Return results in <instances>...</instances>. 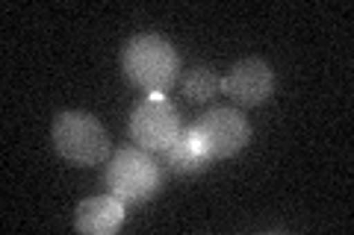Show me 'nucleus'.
I'll list each match as a JSON object with an SVG mask.
<instances>
[{
  "label": "nucleus",
  "instance_id": "nucleus-1",
  "mask_svg": "<svg viewBox=\"0 0 354 235\" xmlns=\"http://www.w3.org/2000/svg\"><path fill=\"white\" fill-rule=\"evenodd\" d=\"M121 68L124 76L145 88L148 94L153 92H169L177 83V71H180V56H177L174 44L169 39L157 36V32H142V36H133L124 50H121Z\"/></svg>",
  "mask_w": 354,
  "mask_h": 235
},
{
  "label": "nucleus",
  "instance_id": "nucleus-2",
  "mask_svg": "<svg viewBox=\"0 0 354 235\" xmlns=\"http://www.w3.org/2000/svg\"><path fill=\"white\" fill-rule=\"evenodd\" d=\"M53 147L71 165H101L109 156V136L104 124L88 112H59L50 130Z\"/></svg>",
  "mask_w": 354,
  "mask_h": 235
},
{
  "label": "nucleus",
  "instance_id": "nucleus-3",
  "mask_svg": "<svg viewBox=\"0 0 354 235\" xmlns=\"http://www.w3.org/2000/svg\"><path fill=\"white\" fill-rule=\"evenodd\" d=\"M104 185L115 194L124 206L145 203L162 185V171L153 156L142 147H121L106 165Z\"/></svg>",
  "mask_w": 354,
  "mask_h": 235
},
{
  "label": "nucleus",
  "instance_id": "nucleus-4",
  "mask_svg": "<svg viewBox=\"0 0 354 235\" xmlns=\"http://www.w3.org/2000/svg\"><path fill=\"white\" fill-rule=\"evenodd\" d=\"M180 130V115L160 92L148 94L130 115V139L148 153H165Z\"/></svg>",
  "mask_w": 354,
  "mask_h": 235
},
{
  "label": "nucleus",
  "instance_id": "nucleus-5",
  "mask_svg": "<svg viewBox=\"0 0 354 235\" xmlns=\"http://www.w3.org/2000/svg\"><path fill=\"white\" fill-rule=\"evenodd\" d=\"M192 127H195L198 136H201L204 150L213 162L216 159H230V156H236L251 141L248 118L236 109H225V106L209 109Z\"/></svg>",
  "mask_w": 354,
  "mask_h": 235
},
{
  "label": "nucleus",
  "instance_id": "nucleus-6",
  "mask_svg": "<svg viewBox=\"0 0 354 235\" xmlns=\"http://www.w3.org/2000/svg\"><path fill=\"white\" fill-rule=\"evenodd\" d=\"M225 94L239 106H260L274 92V68L260 56L239 59L221 80Z\"/></svg>",
  "mask_w": 354,
  "mask_h": 235
},
{
  "label": "nucleus",
  "instance_id": "nucleus-7",
  "mask_svg": "<svg viewBox=\"0 0 354 235\" xmlns=\"http://www.w3.org/2000/svg\"><path fill=\"white\" fill-rule=\"evenodd\" d=\"M127 209L115 194H97L83 200L74 212V227L77 232L86 235H109L124 223Z\"/></svg>",
  "mask_w": 354,
  "mask_h": 235
},
{
  "label": "nucleus",
  "instance_id": "nucleus-8",
  "mask_svg": "<svg viewBox=\"0 0 354 235\" xmlns=\"http://www.w3.org/2000/svg\"><path fill=\"white\" fill-rule=\"evenodd\" d=\"M162 156H165V165L177 174H198V171H204V167H209V162H213L207 156L204 141L195 132V127H183L180 136L169 144V150H165Z\"/></svg>",
  "mask_w": 354,
  "mask_h": 235
},
{
  "label": "nucleus",
  "instance_id": "nucleus-9",
  "mask_svg": "<svg viewBox=\"0 0 354 235\" xmlns=\"http://www.w3.org/2000/svg\"><path fill=\"white\" fill-rule=\"evenodd\" d=\"M180 88L189 103H207V100H213L216 92L221 88V80L216 76L213 68H207V65H195L192 71L183 74L180 80Z\"/></svg>",
  "mask_w": 354,
  "mask_h": 235
}]
</instances>
